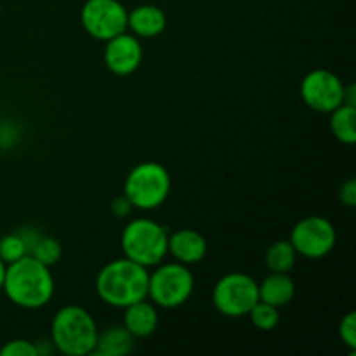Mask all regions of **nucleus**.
<instances>
[{
	"label": "nucleus",
	"mask_w": 356,
	"mask_h": 356,
	"mask_svg": "<svg viewBox=\"0 0 356 356\" xmlns=\"http://www.w3.org/2000/svg\"><path fill=\"white\" fill-rule=\"evenodd\" d=\"M2 291L13 305L23 309H40L56 291L51 268L38 263L30 254L7 264Z\"/></svg>",
	"instance_id": "f257e3e1"
},
{
	"label": "nucleus",
	"mask_w": 356,
	"mask_h": 356,
	"mask_svg": "<svg viewBox=\"0 0 356 356\" xmlns=\"http://www.w3.org/2000/svg\"><path fill=\"white\" fill-rule=\"evenodd\" d=\"M148 268L120 257L104 264L96 277V292L104 305L124 309L148 298Z\"/></svg>",
	"instance_id": "f03ea898"
},
{
	"label": "nucleus",
	"mask_w": 356,
	"mask_h": 356,
	"mask_svg": "<svg viewBox=\"0 0 356 356\" xmlns=\"http://www.w3.org/2000/svg\"><path fill=\"white\" fill-rule=\"evenodd\" d=\"M97 323L86 308L68 305L58 309L51 322V337L58 353L87 356L94 353L97 341Z\"/></svg>",
	"instance_id": "7ed1b4c3"
},
{
	"label": "nucleus",
	"mask_w": 356,
	"mask_h": 356,
	"mask_svg": "<svg viewBox=\"0 0 356 356\" xmlns=\"http://www.w3.org/2000/svg\"><path fill=\"white\" fill-rule=\"evenodd\" d=\"M169 232L165 226L148 218H136L125 225L120 235V247L124 257L145 268H155L167 254Z\"/></svg>",
	"instance_id": "20e7f679"
},
{
	"label": "nucleus",
	"mask_w": 356,
	"mask_h": 356,
	"mask_svg": "<svg viewBox=\"0 0 356 356\" xmlns=\"http://www.w3.org/2000/svg\"><path fill=\"white\" fill-rule=\"evenodd\" d=\"M172 179L162 163L141 162L127 174L124 183V195L132 207L139 211H155L165 204L170 193Z\"/></svg>",
	"instance_id": "39448f33"
},
{
	"label": "nucleus",
	"mask_w": 356,
	"mask_h": 356,
	"mask_svg": "<svg viewBox=\"0 0 356 356\" xmlns=\"http://www.w3.org/2000/svg\"><path fill=\"white\" fill-rule=\"evenodd\" d=\"M195 278L190 266L177 261L156 264L148 277V299L163 309H174L190 301Z\"/></svg>",
	"instance_id": "423d86ee"
},
{
	"label": "nucleus",
	"mask_w": 356,
	"mask_h": 356,
	"mask_svg": "<svg viewBox=\"0 0 356 356\" xmlns=\"http://www.w3.org/2000/svg\"><path fill=\"white\" fill-rule=\"evenodd\" d=\"M257 301L259 284L242 271L226 273L212 289V305L226 318L247 316Z\"/></svg>",
	"instance_id": "0eeeda50"
},
{
	"label": "nucleus",
	"mask_w": 356,
	"mask_h": 356,
	"mask_svg": "<svg viewBox=\"0 0 356 356\" xmlns=\"http://www.w3.org/2000/svg\"><path fill=\"white\" fill-rule=\"evenodd\" d=\"M289 240L298 256L306 259H322L336 247L337 233L332 222L323 216H308L296 222Z\"/></svg>",
	"instance_id": "6e6552de"
},
{
	"label": "nucleus",
	"mask_w": 356,
	"mask_h": 356,
	"mask_svg": "<svg viewBox=\"0 0 356 356\" xmlns=\"http://www.w3.org/2000/svg\"><path fill=\"white\" fill-rule=\"evenodd\" d=\"M127 13L120 0H87L80 10V21L90 37L106 42L127 31Z\"/></svg>",
	"instance_id": "1a4fd4ad"
},
{
	"label": "nucleus",
	"mask_w": 356,
	"mask_h": 356,
	"mask_svg": "<svg viewBox=\"0 0 356 356\" xmlns=\"http://www.w3.org/2000/svg\"><path fill=\"white\" fill-rule=\"evenodd\" d=\"M301 97L309 110L316 113H330L343 104L344 82L330 70H313L302 79Z\"/></svg>",
	"instance_id": "9d476101"
},
{
	"label": "nucleus",
	"mask_w": 356,
	"mask_h": 356,
	"mask_svg": "<svg viewBox=\"0 0 356 356\" xmlns=\"http://www.w3.org/2000/svg\"><path fill=\"white\" fill-rule=\"evenodd\" d=\"M104 44V65L113 75H131L141 66L143 45L136 35L124 31Z\"/></svg>",
	"instance_id": "9b49d317"
},
{
	"label": "nucleus",
	"mask_w": 356,
	"mask_h": 356,
	"mask_svg": "<svg viewBox=\"0 0 356 356\" xmlns=\"http://www.w3.org/2000/svg\"><path fill=\"white\" fill-rule=\"evenodd\" d=\"M207 240L197 229L183 228L174 233H169L167 254H170L177 263L186 264V266L202 263L205 256H207Z\"/></svg>",
	"instance_id": "f8f14e48"
},
{
	"label": "nucleus",
	"mask_w": 356,
	"mask_h": 356,
	"mask_svg": "<svg viewBox=\"0 0 356 356\" xmlns=\"http://www.w3.org/2000/svg\"><path fill=\"white\" fill-rule=\"evenodd\" d=\"M167 16L159 6L143 3L127 13V30L138 38H155L165 31Z\"/></svg>",
	"instance_id": "ddd939ff"
},
{
	"label": "nucleus",
	"mask_w": 356,
	"mask_h": 356,
	"mask_svg": "<svg viewBox=\"0 0 356 356\" xmlns=\"http://www.w3.org/2000/svg\"><path fill=\"white\" fill-rule=\"evenodd\" d=\"M159 309L148 298L124 308V323L122 325L136 339H145V337L153 336L155 330L159 329Z\"/></svg>",
	"instance_id": "4468645a"
},
{
	"label": "nucleus",
	"mask_w": 356,
	"mask_h": 356,
	"mask_svg": "<svg viewBox=\"0 0 356 356\" xmlns=\"http://www.w3.org/2000/svg\"><path fill=\"white\" fill-rule=\"evenodd\" d=\"M296 296V282L289 273H273L270 271L266 278L259 284V301L271 306H287Z\"/></svg>",
	"instance_id": "2eb2a0df"
},
{
	"label": "nucleus",
	"mask_w": 356,
	"mask_h": 356,
	"mask_svg": "<svg viewBox=\"0 0 356 356\" xmlns=\"http://www.w3.org/2000/svg\"><path fill=\"white\" fill-rule=\"evenodd\" d=\"M136 337L124 325H111L97 332L94 353L101 356H125L134 350Z\"/></svg>",
	"instance_id": "dca6fc26"
},
{
	"label": "nucleus",
	"mask_w": 356,
	"mask_h": 356,
	"mask_svg": "<svg viewBox=\"0 0 356 356\" xmlns=\"http://www.w3.org/2000/svg\"><path fill=\"white\" fill-rule=\"evenodd\" d=\"M330 131L343 145H353L356 141V106L343 103L330 111Z\"/></svg>",
	"instance_id": "f3484780"
},
{
	"label": "nucleus",
	"mask_w": 356,
	"mask_h": 356,
	"mask_svg": "<svg viewBox=\"0 0 356 356\" xmlns=\"http://www.w3.org/2000/svg\"><path fill=\"white\" fill-rule=\"evenodd\" d=\"M298 261V252L292 247L291 240H277L271 243L264 254L266 268L273 273H291Z\"/></svg>",
	"instance_id": "a211bd4d"
},
{
	"label": "nucleus",
	"mask_w": 356,
	"mask_h": 356,
	"mask_svg": "<svg viewBox=\"0 0 356 356\" xmlns=\"http://www.w3.org/2000/svg\"><path fill=\"white\" fill-rule=\"evenodd\" d=\"M252 322V325L257 330H263V332H271L278 327L280 323V308L277 306H271L264 301H257L252 306V309L247 315Z\"/></svg>",
	"instance_id": "6ab92c4d"
},
{
	"label": "nucleus",
	"mask_w": 356,
	"mask_h": 356,
	"mask_svg": "<svg viewBox=\"0 0 356 356\" xmlns=\"http://www.w3.org/2000/svg\"><path fill=\"white\" fill-rule=\"evenodd\" d=\"M30 256L35 257L38 263L45 264V266H54V264L59 263L63 256V247L59 243V240L52 238V236H44L35 242V245L31 247Z\"/></svg>",
	"instance_id": "aec40b11"
},
{
	"label": "nucleus",
	"mask_w": 356,
	"mask_h": 356,
	"mask_svg": "<svg viewBox=\"0 0 356 356\" xmlns=\"http://www.w3.org/2000/svg\"><path fill=\"white\" fill-rule=\"evenodd\" d=\"M28 256L26 243L19 236V233H7L0 238V259L6 264L14 263V261L21 259V257Z\"/></svg>",
	"instance_id": "412c9836"
},
{
	"label": "nucleus",
	"mask_w": 356,
	"mask_h": 356,
	"mask_svg": "<svg viewBox=\"0 0 356 356\" xmlns=\"http://www.w3.org/2000/svg\"><path fill=\"white\" fill-rule=\"evenodd\" d=\"M0 356H38L33 341L13 339L0 348Z\"/></svg>",
	"instance_id": "4be33fe9"
},
{
	"label": "nucleus",
	"mask_w": 356,
	"mask_h": 356,
	"mask_svg": "<svg viewBox=\"0 0 356 356\" xmlns=\"http://www.w3.org/2000/svg\"><path fill=\"white\" fill-rule=\"evenodd\" d=\"M339 337L343 341L344 346H348L351 350V353H355L356 350V313L350 312L339 323Z\"/></svg>",
	"instance_id": "5701e85b"
},
{
	"label": "nucleus",
	"mask_w": 356,
	"mask_h": 356,
	"mask_svg": "<svg viewBox=\"0 0 356 356\" xmlns=\"http://www.w3.org/2000/svg\"><path fill=\"white\" fill-rule=\"evenodd\" d=\"M110 211L115 218L124 219V218H129V216H131V212L134 211V207H132V204L129 202V198L125 197V195H122V197H117L111 200Z\"/></svg>",
	"instance_id": "b1692460"
},
{
	"label": "nucleus",
	"mask_w": 356,
	"mask_h": 356,
	"mask_svg": "<svg viewBox=\"0 0 356 356\" xmlns=\"http://www.w3.org/2000/svg\"><path fill=\"white\" fill-rule=\"evenodd\" d=\"M339 200L346 207H355L356 205V181L348 179L346 183L341 184L339 188Z\"/></svg>",
	"instance_id": "393cba45"
},
{
	"label": "nucleus",
	"mask_w": 356,
	"mask_h": 356,
	"mask_svg": "<svg viewBox=\"0 0 356 356\" xmlns=\"http://www.w3.org/2000/svg\"><path fill=\"white\" fill-rule=\"evenodd\" d=\"M344 104H351V106H356V87L353 83H344Z\"/></svg>",
	"instance_id": "a878e982"
},
{
	"label": "nucleus",
	"mask_w": 356,
	"mask_h": 356,
	"mask_svg": "<svg viewBox=\"0 0 356 356\" xmlns=\"http://www.w3.org/2000/svg\"><path fill=\"white\" fill-rule=\"evenodd\" d=\"M6 268L7 264L0 259V291H2V285H3V278H6Z\"/></svg>",
	"instance_id": "bb28decb"
}]
</instances>
